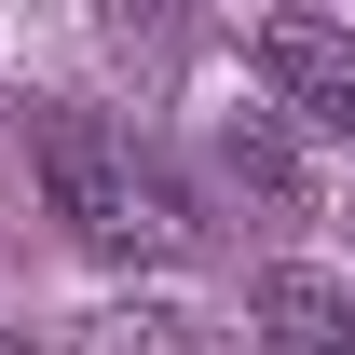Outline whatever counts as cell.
<instances>
[{"label": "cell", "instance_id": "1", "mask_svg": "<svg viewBox=\"0 0 355 355\" xmlns=\"http://www.w3.org/2000/svg\"><path fill=\"white\" fill-rule=\"evenodd\" d=\"M28 164H42V205L83 232L96 260H178V246H191V191H178L123 123H96V110H42Z\"/></svg>", "mask_w": 355, "mask_h": 355}, {"label": "cell", "instance_id": "2", "mask_svg": "<svg viewBox=\"0 0 355 355\" xmlns=\"http://www.w3.org/2000/svg\"><path fill=\"white\" fill-rule=\"evenodd\" d=\"M260 83L301 110L314 137H355V28H314V14H260Z\"/></svg>", "mask_w": 355, "mask_h": 355}, {"label": "cell", "instance_id": "3", "mask_svg": "<svg viewBox=\"0 0 355 355\" xmlns=\"http://www.w3.org/2000/svg\"><path fill=\"white\" fill-rule=\"evenodd\" d=\"M246 314H260V355H355V287L328 273H260Z\"/></svg>", "mask_w": 355, "mask_h": 355}]
</instances>
